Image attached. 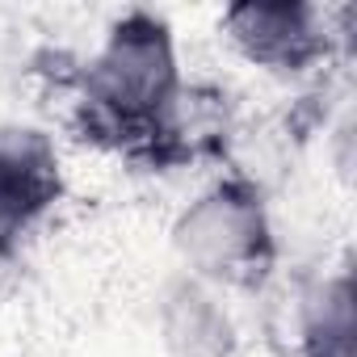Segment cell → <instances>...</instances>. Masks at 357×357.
Instances as JSON below:
<instances>
[{
	"label": "cell",
	"instance_id": "obj_8",
	"mask_svg": "<svg viewBox=\"0 0 357 357\" xmlns=\"http://www.w3.org/2000/svg\"><path fill=\"white\" fill-rule=\"evenodd\" d=\"M22 252H26L22 244H13V240L0 236V294L13 286V278H17V269H22Z\"/></svg>",
	"mask_w": 357,
	"mask_h": 357
},
{
	"label": "cell",
	"instance_id": "obj_2",
	"mask_svg": "<svg viewBox=\"0 0 357 357\" xmlns=\"http://www.w3.org/2000/svg\"><path fill=\"white\" fill-rule=\"evenodd\" d=\"M168 252L176 269L219 290L265 294L282 278V231L273 194L252 176L219 168L168 219Z\"/></svg>",
	"mask_w": 357,
	"mask_h": 357
},
{
	"label": "cell",
	"instance_id": "obj_3",
	"mask_svg": "<svg viewBox=\"0 0 357 357\" xmlns=\"http://www.w3.org/2000/svg\"><path fill=\"white\" fill-rule=\"evenodd\" d=\"M349 9H324L315 0H236L219 9L215 34L223 51L273 84H315L344 47Z\"/></svg>",
	"mask_w": 357,
	"mask_h": 357
},
{
	"label": "cell",
	"instance_id": "obj_1",
	"mask_svg": "<svg viewBox=\"0 0 357 357\" xmlns=\"http://www.w3.org/2000/svg\"><path fill=\"white\" fill-rule=\"evenodd\" d=\"M190 80L181 34L160 9H122L68 76L72 139L135 168L147 139Z\"/></svg>",
	"mask_w": 357,
	"mask_h": 357
},
{
	"label": "cell",
	"instance_id": "obj_6",
	"mask_svg": "<svg viewBox=\"0 0 357 357\" xmlns=\"http://www.w3.org/2000/svg\"><path fill=\"white\" fill-rule=\"evenodd\" d=\"M160 357H244L248 328L227 290L172 269L147 307Z\"/></svg>",
	"mask_w": 357,
	"mask_h": 357
},
{
	"label": "cell",
	"instance_id": "obj_5",
	"mask_svg": "<svg viewBox=\"0 0 357 357\" xmlns=\"http://www.w3.org/2000/svg\"><path fill=\"white\" fill-rule=\"evenodd\" d=\"M244 109L240 97L211 76H190L176 93L172 109L147 139L135 168L155 176H181V172H219L231 160V147L240 139Z\"/></svg>",
	"mask_w": 357,
	"mask_h": 357
},
{
	"label": "cell",
	"instance_id": "obj_4",
	"mask_svg": "<svg viewBox=\"0 0 357 357\" xmlns=\"http://www.w3.org/2000/svg\"><path fill=\"white\" fill-rule=\"evenodd\" d=\"M72 194L68 143L34 118H0V236L30 244Z\"/></svg>",
	"mask_w": 357,
	"mask_h": 357
},
{
	"label": "cell",
	"instance_id": "obj_7",
	"mask_svg": "<svg viewBox=\"0 0 357 357\" xmlns=\"http://www.w3.org/2000/svg\"><path fill=\"white\" fill-rule=\"evenodd\" d=\"M290 357H357L353 273L349 265L319 269L290 290Z\"/></svg>",
	"mask_w": 357,
	"mask_h": 357
}]
</instances>
